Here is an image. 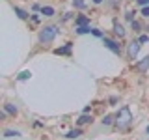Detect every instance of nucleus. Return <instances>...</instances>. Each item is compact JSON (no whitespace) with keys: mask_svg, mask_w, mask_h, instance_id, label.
Masks as SVG:
<instances>
[{"mask_svg":"<svg viewBox=\"0 0 149 140\" xmlns=\"http://www.w3.org/2000/svg\"><path fill=\"white\" fill-rule=\"evenodd\" d=\"M78 134H80V131H78V129H73V131H69V133H67V138H77Z\"/></svg>","mask_w":149,"mask_h":140,"instance_id":"obj_13","label":"nucleus"},{"mask_svg":"<svg viewBox=\"0 0 149 140\" xmlns=\"http://www.w3.org/2000/svg\"><path fill=\"white\" fill-rule=\"evenodd\" d=\"M147 134H149V127H147Z\"/></svg>","mask_w":149,"mask_h":140,"instance_id":"obj_24","label":"nucleus"},{"mask_svg":"<svg viewBox=\"0 0 149 140\" xmlns=\"http://www.w3.org/2000/svg\"><path fill=\"white\" fill-rule=\"evenodd\" d=\"M93 2H95V4H101V2H102V0H93Z\"/></svg>","mask_w":149,"mask_h":140,"instance_id":"obj_23","label":"nucleus"},{"mask_svg":"<svg viewBox=\"0 0 149 140\" xmlns=\"http://www.w3.org/2000/svg\"><path fill=\"white\" fill-rule=\"evenodd\" d=\"M56 34H58L56 26H45L43 30L39 32V41L41 43H50V41L56 37Z\"/></svg>","mask_w":149,"mask_h":140,"instance_id":"obj_2","label":"nucleus"},{"mask_svg":"<svg viewBox=\"0 0 149 140\" xmlns=\"http://www.w3.org/2000/svg\"><path fill=\"white\" fill-rule=\"evenodd\" d=\"M130 121H132L130 108H129V106H123V108L118 112V116H116V123L119 125V129H125V127H129V125H130Z\"/></svg>","mask_w":149,"mask_h":140,"instance_id":"obj_1","label":"nucleus"},{"mask_svg":"<svg viewBox=\"0 0 149 140\" xmlns=\"http://www.w3.org/2000/svg\"><path fill=\"white\" fill-rule=\"evenodd\" d=\"M91 121H93V120H91V116H88V114H82L80 118L77 120V123H78V125H86V123H91Z\"/></svg>","mask_w":149,"mask_h":140,"instance_id":"obj_7","label":"nucleus"},{"mask_svg":"<svg viewBox=\"0 0 149 140\" xmlns=\"http://www.w3.org/2000/svg\"><path fill=\"white\" fill-rule=\"evenodd\" d=\"M112 121H114V118H112V116H104V120H102V123H104V125H110Z\"/></svg>","mask_w":149,"mask_h":140,"instance_id":"obj_19","label":"nucleus"},{"mask_svg":"<svg viewBox=\"0 0 149 140\" xmlns=\"http://www.w3.org/2000/svg\"><path fill=\"white\" fill-rule=\"evenodd\" d=\"M90 24V19L88 17H78L77 19V26H88Z\"/></svg>","mask_w":149,"mask_h":140,"instance_id":"obj_10","label":"nucleus"},{"mask_svg":"<svg viewBox=\"0 0 149 140\" xmlns=\"http://www.w3.org/2000/svg\"><path fill=\"white\" fill-rule=\"evenodd\" d=\"M71 43H67L65 47H62V49H56L54 50V54H71Z\"/></svg>","mask_w":149,"mask_h":140,"instance_id":"obj_6","label":"nucleus"},{"mask_svg":"<svg viewBox=\"0 0 149 140\" xmlns=\"http://www.w3.org/2000/svg\"><path fill=\"white\" fill-rule=\"evenodd\" d=\"M142 15H143V17H149V8H143V9H142Z\"/></svg>","mask_w":149,"mask_h":140,"instance_id":"obj_20","label":"nucleus"},{"mask_svg":"<svg viewBox=\"0 0 149 140\" xmlns=\"http://www.w3.org/2000/svg\"><path fill=\"white\" fill-rule=\"evenodd\" d=\"M147 2H149V0H147Z\"/></svg>","mask_w":149,"mask_h":140,"instance_id":"obj_25","label":"nucleus"},{"mask_svg":"<svg viewBox=\"0 0 149 140\" xmlns=\"http://www.w3.org/2000/svg\"><path fill=\"white\" fill-rule=\"evenodd\" d=\"M19 131H4V136H19Z\"/></svg>","mask_w":149,"mask_h":140,"instance_id":"obj_17","label":"nucleus"},{"mask_svg":"<svg viewBox=\"0 0 149 140\" xmlns=\"http://www.w3.org/2000/svg\"><path fill=\"white\" fill-rule=\"evenodd\" d=\"M4 108H6V112H9V114H13V116L17 114V106L9 105V103H8V105H4Z\"/></svg>","mask_w":149,"mask_h":140,"instance_id":"obj_11","label":"nucleus"},{"mask_svg":"<svg viewBox=\"0 0 149 140\" xmlns=\"http://www.w3.org/2000/svg\"><path fill=\"white\" fill-rule=\"evenodd\" d=\"M91 34H93V36H97V37H104V36H102V32H101V30H97V28H91Z\"/></svg>","mask_w":149,"mask_h":140,"instance_id":"obj_18","label":"nucleus"},{"mask_svg":"<svg viewBox=\"0 0 149 140\" xmlns=\"http://www.w3.org/2000/svg\"><path fill=\"white\" fill-rule=\"evenodd\" d=\"M15 13L19 15V19H26L28 17V13L24 11V9H21V8H15Z\"/></svg>","mask_w":149,"mask_h":140,"instance_id":"obj_12","label":"nucleus"},{"mask_svg":"<svg viewBox=\"0 0 149 140\" xmlns=\"http://www.w3.org/2000/svg\"><path fill=\"white\" fill-rule=\"evenodd\" d=\"M146 2H147V0H138V4H142V6H143Z\"/></svg>","mask_w":149,"mask_h":140,"instance_id":"obj_22","label":"nucleus"},{"mask_svg":"<svg viewBox=\"0 0 149 140\" xmlns=\"http://www.w3.org/2000/svg\"><path fill=\"white\" fill-rule=\"evenodd\" d=\"M73 4H74L77 8H80V9L86 8V2H84V0H73Z\"/></svg>","mask_w":149,"mask_h":140,"instance_id":"obj_16","label":"nucleus"},{"mask_svg":"<svg viewBox=\"0 0 149 140\" xmlns=\"http://www.w3.org/2000/svg\"><path fill=\"white\" fill-rule=\"evenodd\" d=\"M114 32H116V34H118V36H125V28L121 26V24H119L118 21L114 22Z\"/></svg>","mask_w":149,"mask_h":140,"instance_id":"obj_8","label":"nucleus"},{"mask_svg":"<svg viewBox=\"0 0 149 140\" xmlns=\"http://www.w3.org/2000/svg\"><path fill=\"white\" fill-rule=\"evenodd\" d=\"M138 50H140V43H138V41L130 43V45H129V58L134 60V58H136V54H138Z\"/></svg>","mask_w":149,"mask_h":140,"instance_id":"obj_4","label":"nucleus"},{"mask_svg":"<svg viewBox=\"0 0 149 140\" xmlns=\"http://www.w3.org/2000/svg\"><path fill=\"white\" fill-rule=\"evenodd\" d=\"M136 69H138V71H147V69H149V56H146V58H143L142 60V62H138L136 64Z\"/></svg>","mask_w":149,"mask_h":140,"instance_id":"obj_5","label":"nucleus"},{"mask_svg":"<svg viewBox=\"0 0 149 140\" xmlns=\"http://www.w3.org/2000/svg\"><path fill=\"white\" fill-rule=\"evenodd\" d=\"M41 13H43L45 17H52L54 15V9L50 8V6H45V8H41Z\"/></svg>","mask_w":149,"mask_h":140,"instance_id":"obj_9","label":"nucleus"},{"mask_svg":"<svg viewBox=\"0 0 149 140\" xmlns=\"http://www.w3.org/2000/svg\"><path fill=\"white\" fill-rule=\"evenodd\" d=\"M102 41H104V45L108 47V49L112 50V52H116V54H121V47L116 43L114 39H110V37H102Z\"/></svg>","mask_w":149,"mask_h":140,"instance_id":"obj_3","label":"nucleus"},{"mask_svg":"<svg viewBox=\"0 0 149 140\" xmlns=\"http://www.w3.org/2000/svg\"><path fill=\"white\" fill-rule=\"evenodd\" d=\"M147 39H149V36H142V37H140V43H146Z\"/></svg>","mask_w":149,"mask_h":140,"instance_id":"obj_21","label":"nucleus"},{"mask_svg":"<svg viewBox=\"0 0 149 140\" xmlns=\"http://www.w3.org/2000/svg\"><path fill=\"white\" fill-rule=\"evenodd\" d=\"M30 71H22L21 75H19V80H26V78H30Z\"/></svg>","mask_w":149,"mask_h":140,"instance_id":"obj_15","label":"nucleus"},{"mask_svg":"<svg viewBox=\"0 0 149 140\" xmlns=\"http://www.w3.org/2000/svg\"><path fill=\"white\" fill-rule=\"evenodd\" d=\"M77 32L78 34H88V32H91V30H90V26H78Z\"/></svg>","mask_w":149,"mask_h":140,"instance_id":"obj_14","label":"nucleus"}]
</instances>
